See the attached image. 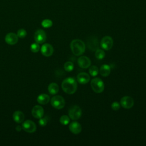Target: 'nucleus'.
I'll list each match as a JSON object with an SVG mask.
<instances>
[{
  "label": "nucleus",
  "mask_w": 146,
  "mask_h": 146,
  "mask_svg": "<svg viewBox=\"0 0 146 146\" xmlns=\"http://www.w3.org/2000/svg\"><path fill=\"white\" fill-rule=\"evenodd\" d=\"M77 83L74 78L68 77L63 80L62 88L63 91L68 94H74L77 90Z\"/></svg>",
  "instance_id": "nucleus-1"
},
{
  "label": "nucleus",
  "mask_w": 146,
  "mask_h": 146,
  "mask_svg": "<svg viewBox=\"0 0 146 146\" xmlns=\"http://www.w3.org/2000/svg\"><path fill=\"white\" fill-rule=\"evenodd\" d=\"M70 47L72 53L76 56L82 55L85 51V44L80 39H74L70 44Z\"/></svg>",
  "instance_id": "nucleus-2"
},
{
  "label": "nucleus",
  "mask_w": 146,
  "mask_h": 146,
  "mask_svg": "<svg viewBox=\"0 0 146 146\" xmlns=\"http://www.w3.org/2000/svg\"><path fill=\"white\" fill-rule=\"evenodd\" d=\"M92 90L96 93H101L104 91V84L103 80L98 78H94L91 82Z\"/></svg>",
  "instance_id": "nucleus-3"
},
{
  "label": "nucleus",
  "mask_w": 146,
  "mask_h": 146,
  "mask_svg": "<svg viewBox=\"0 0 146 146\" xmlns=\"http://www.w3.org/2000/svg\"><path fill=\"white\" fill-rule=\"evenodd\" d=\"M51 106L56 109L60 110L65 106V101L64 98L60 95H56L53 96L51 100Z\"/></svg>",
  "instance_id": "nucleus-4"
},
{
  "label": "nucleus",
  "mask_w": 146,
  "mask_h": 146,
  "mask_svg": "<svg viewBox=\"0 0 146 146\" xmlns=\"http://www.w3.org/2000/svg\"><path fill=\"white\" fill-rule=\"evenodd\" d=\"M82 112L81 108L76 105L72 106L68 110V115L72 120H78L82 116Z\"/></svg>",
  "instance_id": "nucleus-5"
},
{
  "label": "nucleus",
  "mask_w": 146,
  "mask_h": 146,
  "mask_svg": "<svg viewBox=\"0 0 146 146\" xmlns=\"http://www.w3.org/2000/svg\"><path fill=\"white\" fill-rule=\"evenodd\" d=\"M22 128L28 133H34L36 129V127L34 121L30 120H27L23 123Z\"/></svg>",
  "instance_id": "nucleus-6"
},
{
  "label": "nucleus",
  "mask_w": 146,
  "mask_h": 146,
  "mask_svg": "<svg viewBox=\"0 0 146 146\" xmlns=\"http://www.w3.org/2000/svg\"><path fill=\"white\" fill-rule=\"evenodd\" d=\"M100 46L105 50H110L113 46V39L110 36H104L100 42Z\"/></svg>",
  "instance_id": "nucleus-7"
},
{
  "label": "nucleus",
  "mask_w": 146,
  "mask_h": 146,
  "mask_svg": "<svg viewBox=\"0 0 146 146\" xmlns=\"http://www.w3.org/2000/svg\"><path fill=\"white\" fill-rule=\"evenodd\" d=\"M34 40L36 43L42 44L46 40V34L44 30L39 29L36 30L34 34Z\"/></svg>",
  "instance_id": "nucleus-8"
},
{
  "label": "nucleus",
  "mask_w": 146,
  "mask_h": 146,
  "mask_svg": "<svg viewBox=\"0 0 146 146\" xmlns=\"http://www.w3.org/2000/svg\"><path fill=\"white\" fill-rule=\"evenodd\" d=\"M120 104L123 108L125 109H129L133 107L134 104V100L131 96H125L121 99Z\"/></svg>",
  "instance_id": "nucleus-9"
},
{
  "label": "nucleus",
  "mask_w": 146,
  "mask_h": 146,
  "mask_svg": "<svg viewBox=\"0 0 146 146\" xmlns=\"http://www.w3.org/2000/svg\"><path fill=\"white\" fill-rule=\"evenodd\" d=\"M87 47L91 51H96L99 48V42L97 38L95 36L90 37L87 40Z\"/></svg>",
  "instance_id": "nucleus-10"
},
{
  "label": "nucleus",
  "mask_w": 146,
  "mask_h": 146,
  "mask_svg": "<svg viewBox=\"0 0 146 146\" xmlns=\"http://www.w3.org/2000/svg\"><path fill=\"white\" fill-rule=\"evenodd\" d=\"M42 54L44 56H50L54 52V48L52 45L49 43H45L43 44L40 48Z\"/></svg>",
  "instance_id": "nucleus-11"
},
{
  "label": "nucleus",
  "mask_w": 146,
  "mask_h": 146,
  "mask_svg": "<svg viewBox=\"0 0 146 146\" xmlns=\"http://www.w3.org/2000/svg\"><path fill=\"white\" fill-rule=\"evenodd\" d=\"M31 114L36 119H40L43 117L44 114V110L42 107L36 105L33 107L31 110Z\"/></svg>",
  "instance_id": "nucleus-12"
},
{
  "label": "nucleus",
  "mask_w": 146,
  "mask_h": 146,
  "mask_svg": "<svg viewBox=\"0 0 146 146\" xmlns=\"http://www.w3.org/2000/svg\"><path fill=\"white\" fill-rule=\"evenodd\" d=\"M5 40L8 44L14 45L18 42V36L15 33H9L6 35Z\"/></svg>",
  "instance_id": "nucleus-13"
},
{
  "label": "nucleus",
  "mask_w": 146,
  "mask_h": 146,
  "mask_svg": "<svg viewBox=\"0 0 146 146\" xmlns=\"http://www.w3.org/2000/svg\"><path fill=\"white\" fill-rule=\"evenodd\" d=\"M78 64L80 67L82 68H87L90 66L91 60L88 57L82 56L78 59Z\"/></svg>",
  "instance_id": "nucleus-14"
},
{
  "label": "nucleus",
  "mask_w": 146,
  "mask_h": 146,
  "mask_svg": "<svg viewBox=\"0 0 146 146\" xmlns=\"http://www.w3.org/2000/svg\"><path fill=\"white\" fill-rule=\"evenodd\" d=\"M70 131L74 134H79L82 131L81 125L77 121H73L69 125Z\"/></svg>",
  "instance_id": "nucleus-15"
},
{
  "label": "nucleus",
  "mask_w": 146,
  "mask_h": 146,
  "mask_svg": "<svg viewBox=\"0 0 146 146\" xmlns=\"http://www.w3.org/2000/svg\"><path fill=\"white\" fill-rule=\"evenodd\" d=\"M90 79V77L89 75L86 72H81L77 75V80L80 84H86L89 82Z\"/></svg>",
  "instance_id": "nucleus-16"
},
{
  "label": "nucleus",
  "mask_w": 146,
  "mask_h": 146,
  "mask_svg": "<svg viewBox=\"0 0 146 146\" xmlns=\"http://www.w3.org/2000/svg\"><path fill=\"white\" fill-rule=\"evenodd\" d=\"M13 119L17 123H21L25 119V115L22 112L16 111L13 114Z\"/></svg>",
  "instance_id": "nucleus-17"
},
{
  "label": "nucleus",
  "mask_w": 146,
  "mask_h": 146,
  "mask_svg": "<svg viewBox=\"0 0 146 146\" xmlns=\"http://www.w3.org/2000/svg\"><path fill=\"white\" fill-rule=\"evenodd\" d=\"M50 101V97L45 94H40L37 98V102L39 104L44 105L47 104Z\"/></svg>",
  "instance_id": "nucleus-18"
},
{
  "label": "nucleus",
  "mask_w": 146,
  "mask_h": 146,
  "mask_svg": "<svg viewBox=\"0 0 146 146\" xmlns=\"http://www.w3.org/2000/svg\"><path fill=\"white\" fill-rule=\"evenodd\" d=\"M111 72V68L109 65L103 64L100 68V73L103 76H107L110 75Z\"/></svg>",
  "instance_id": "nucleus-19"
},
{
  "label": "nucleus",
  "mask_w": 146,
  "mask_h": 146,
  "mask_svg": "<svg viewBox=\"0 0 146 146\" xmlns=\"http://www.w3.org/2000/svg\"><path fill=\"white\" fill-rule=\"evenodd\" d=\"M48 91L51 95L56 94L59 91V86L55 83H51L48 85Z\"/></svg>",
  "instance_id": "nucleus-20"
},
{
  "label": "nucleus",
  "mask_w": 146,
  "mask_h": 146,
  "mask_svg": "<svg viewBox=\"0 0 146 146\" xmlns=\"http://www.w3.org/2000/svg\"><path fill=\"white\" fill-rule=\"evenodd\" d=\"M95 55L98 59H102L105 56V52L103 50L98 48L95 51Z\"/></svg>",
  "instance_id": "nucleus-21"
},
{
  "label": "nucleus",
  "mask_w": 146,
  "mask_h": 146,
  "mask_svg": "<svg viewBox=\"0 0 146 146\" xmlns=\"http://www.w3.org/2000/svg\"><path fill=\"white\" fill-rule=\"evenodd\" d=\"M88 71H89L90 74L91 76H96L98 74L99 70H98V67H96V66H92L90 67Z\"/></svg>",
  "instance_id": "nucleus-22"
},
{
  "label": "nucleus",
  "mask_w": 146,
  "mask_h": 146,
  "mask_svg": "<svg viewBox=\"0 0 146 146\" xmlns=\"http://www.w3.org/2000/svg\"><path fill=\"white\" fill-rule=\"evenodd\" d=\"M74 67V64L71 62H67L64 64V68L67 72H70L73 70Z\"/></svg>",
  "instance_id": "nucleus-23"
},
{
  "label": "nucleus",
  "mask_w": 146,
  "mask_h": 146,
  "mask_svg": "<svg viewBox=\"0 0 146 146\" xmlns=\"http://www.w3.org/2000/svg\"><path fill=\"white\" fill-rule=\"evenodd\" d=\"M41 25L44 28H49L52 26V22L50 19H46L42 21V22H41Z\"/></svg>",
  "instance_id": "nucleus-24"
},
{
  "label": "nucleus",
  "mask_w": 146,
  "mask_h": 146,
  "mask_svg": "<svg viewBox=\"0 0 146 146\" xmlns=\"http://www.w3.org/2000/svg\"><path fill=\"white\" fill-rule=\"evenodd\" d=\"M70 117L67 115H63L60 117V123L63 125H67L70 122Z\"/></svg>",
  "instance_id": "nucleus-25"
},
{
  "label": "nucleus",
  "mask_w": 146,
  "mask_h": 146,
  "mask_svg": "<svg viewBox=\"0 0 146 146\" xmlns=\"http://www.w3.org/2000/svg\"><path fill=\"white\" fill-rule=\"evenodd\" d=\"M40 48V46L37 43H34L30 46V50L33 52H38Z\"/></svg>",
  "instance_id": "nucleus-26"
},
{
  "label": "nucleus",
  "mask_w": 146,
  "mask_h": 146,
  "mask_svg": "<svg viewBox=\"0 0 146 146\" xmlns=\"http://www.w3.org/2000/svg\"><path fill=\"white\" fill-rule=\"evenodd\" d=\"M17 36L19 37V38H25L26 35H27V32L26 31L23 29H21L19 30H18L17 31Z\"/></svg>",
  "instance_id": "nucleus-27"
},
{
  "label": "nucleus",
  "mask_w": 146,
  "mask_h": 146,
  "mask_svg": "<svg viewBox=\"0 0 146 146\" xmlns=\"http://www.w3.org/2000/svg\"><path fill=\"white\" fill-rule=\"evenodd\" d=\"M47 121H48V119H47V117L46 116V117H41L39 119V124L40 126L42 127H44L45 126L47 123Z\"/></svg>",
  "instance_id": "nucleus-28"
},
{
  "label": "nucleus",
  "mask_w": 146,
  "mask_h": 146,
  "mask_svg": "<svg viewBox=\"0 0 146 146\" xmlns=\"http://www.w3.org/2000/svg\"><path fill=\"white\" fill-rule=\"evenodd\" d=\"M120 104L118 102H115L112 103V104H111V108L114 111L118 110L120 108Z\"/></svg>",
  "instance_id": "nucleus-29"
},
{
  "label": "nucleus",
  "mask_w": 146,
  "mask_h": 146,
  "mask_svg": "<svg viewBox=\"0 0 146 146\" xmlns=\"http://www.w3.org/2000/svg\"><path fill=\"white\" fill-rule=\"evenodd\" d=\"M22 128H21V126H19V125H18V126H17V127H16V130H17V131H18V132L21 131V130L22 129Z\"/></svg>",
  "instance_id": "nucleus-30"
}]
</instances>
